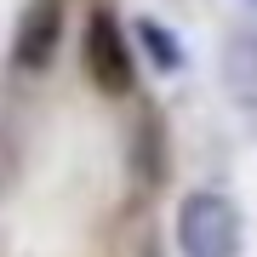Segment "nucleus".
I'll use <instances>...</instances> for the list:
<instances>
[{"instance_id":"20e7f679","label":"nucleus","mask_w":257,"mask_h":257,"mask_svg":"<svg viewBox=\"0 0 257 257\" xmlns=\"http://www.w3.org/2000/svg\"><path fill=\"white\" fill-rule=\"evenodd\" d=\"M223 80H229V92L257 109V29H240L229 40V52H223Z\"/></svg>"},{"instance_id":"423d86ee","label":"nucleus","mask_w":257,"mask_h":257,"mask_svg":"<svg viewBox=\"0 0 257 257\" xmlns=\"http://www.w3.org/2000/svg\"><path fill=\"white\" fill-rule=\"evenodd\" d=\"M138 40L149 46V63H155V69H166V74H177V69L189 63V57H183V40H177L172 29H160L155 18H143V23H138Z\"/></svg>"},{"instance_id":"f03ea898","label":"nucleus","mask_w":257,"mask_h":257,"mask_svg":"<svg viewBox=\"0 0 257 257\" xmlns=\"http://www.w3.org/2000/svg\"><path fill=\"white\" fill-rule=\"evenodd\" d=\"M80 63H86V80H92L103 97H132V86H138V57H132V40H126V29H120L114 12H92V18H86Z\"/></svg>"},{"instance_id":"f257e3e1","label":"nucleus","mask_w":257,"mask_h":257,"mask_svg":"<svg viewBox=\"0 0 257 257\" xmlns=\"http://www.w3.org/2000/svg\"><path fill=\"white\" fill-rule=\"evenodd\" d=\"M177 251L183 257H240L246 246V223H240V206L223 189H194L177 200Z\"/></svg>"},{"instance_id":"39448f33","label":"nucleus","mask_w":257,"mask_h":257,"mask_svg":"<svg viewBox=\"0 0 257 257\" xmlns=\"http://www.w3.org/2000/svg\"><path fill=\"white\" fill-rule=\"evenodd\" d=\"M132 166H138V183L143 189H155L160 177H166V126H160V114H143L138 120V132H132Z\"/></svg>"},{"instance_id":"7ed1b4c3","label":"nucleus","mask_w":257,"mask_h":257,"mask_svg":"<svg viewBox=\"0 0 257 257\" xmlns=\"http://www.w3.org/2000/svg\"><path fill=\"white\" fill-rule=\"evenodd\" d=\"M57 40H63V0H29L18 18V35H12V63L23 74L52 69Z\"/></svg>"}]
</instances>
